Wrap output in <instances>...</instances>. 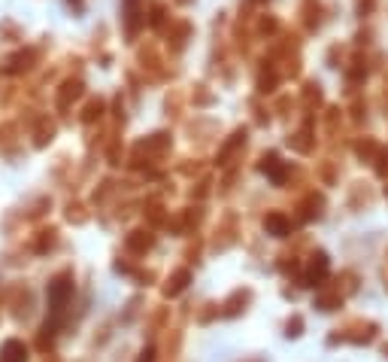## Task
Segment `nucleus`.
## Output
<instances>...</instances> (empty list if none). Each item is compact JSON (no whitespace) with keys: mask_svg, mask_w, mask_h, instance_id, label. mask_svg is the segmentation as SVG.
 Listing matches in <instances>:
<instances>
[{"mask_svg":"<svg viewBox=\"0 0 388 362\" xmlns=\"http://www.w3.org/2000/svg\"><path fill=\"white\" fill-rule=\"evenodd\" d=\"M322 207H325V201L319 195H313L310 201H306V210H303V216L306 219H319L322 216Z\"/></svg>","mask_w":388,"mask_h":362,"instance_id":"obj_12","label":"nucleus"},{"mask_svg":"<svg viewBox=\"0 0 388 362\" xmlns=\"http://www.w3.org/2000/svg\"><path fill=\"white\" fill-rule=\"evenodd\" d=\"M373 162H376V174H380V177H388V153H385V149H380V153H376Z\"/></svg>","mask_w":388,"mask_h":362,"instance_id":"obj_14","label":"nucleus"},{"mask_svg":"<svg viewBox=\"0 0 388 362\" xmlns=\"http://www.w3.org/2000/svg\"><path fill=\"white\" fill-rule=\"evenodd\" d=\"M0 362H28V344L22 338H9L0 347Z\"/></svg>","mask_w":388,"mask_h":362,"instance_id":"obj_6","label":"nucleus"},{"mask_svg":"<svg viewBox=\"0 0 388 362\" xmlns=\"http://www.w3.org/2000/svg\"><path fill=\"white\" fill-rule=\"evenodd\" d=\"M55 240H58V231L55 228H49V231H40V240H37V253H46V250H52L55 247Z\"/></svg>","mask_w":388,"mask_h":362,"instance_id":"obj_11","label":"nucleus"},{"mask_svg":"<svg viewBox=\"0 0 388 362\" xmlns=\"http://www.w3.org/2000/svg\"><path fill=\"white\" fill-rule=\"evenodd\" d=\"M343 305V296L340 293H322V296H315V308L325 310V314H331V310H337Z\"/></svg>","mask_w":388,"mask_h":362,"instance_id":"obj_10","label":"nucleus"},{"mask_svg":"<svg viewBox=\"0 0 388 362\" xmlns=\"http://www.w3.org/2000/svg\"><path fill=\"white\" fill-rule=\"evenodd\" d=\"M191 284V271L188 268H179V271H173L170 280L164 284V296L167 298H176L179 293H186V286Z\"/></svg>","mask_w":388,"mask_h":362,"instance_id":"obj_8","label":"nucleus"},{"mask_svg":"<svg viewBox=\"0 0 388 362\" xmlns=\"http://www.w3.org/2000/svg\"><path fill=\"white\" fill-rule=\"evenodd\" d=\"M285 335H289V338H301L303 335V317L301 314H294L289 323H285Z\"/></svg>","mask_w":388,"mask_h":362,"instance_id":"obj_13","label":"nucleus"},{"mask_svg":"<svg viewBox=\"0 0 388 362\" xmlns=\"http://www.w3.org/2000/svg\"><path fill=\"white\" fill-rule=\"evenodd\" d=\"M328 271H331V259L325 250H315L313 259H310V265H306V274H303V284L306 286H319L325 277H328Z\"/></svg>","mask_w":388,"mask_h":362,"instance_id":"obj_3","label":"nucleus"},{"mask_svg":"<svg viewBox=\"0 0 388 362\" xmlns=\"http://www.w3.org/2000/svg\"><path fill=\"white\" fill-rule=\"evenodd\" d=\"M249 301H252V289H234L231 298L222 305V308H224L222 314H224V317H240L243 310H246Z\"/></svg>","mask_w":388,"mask_h":362,"instance_id":"obj_5","label":"nucleus"},{"mask_svg":"<svg viewBox=\"0 0 388 362\" xmlns=\"http://www.w3.org/2000/svg\"><path fill=\"white\" fill-rule=\"evenodd\" d=\"M46 296H49V310H52V317H61L67 308V301L73 298V274H70V271H61L58 277H52L49 280Z\"/></svg>","mask_w":388,"mask_h":362,"instance_id":"obj_1","label":"nucleus"},{"mask_svg":"<svg viewBox=\"0 0 388 362\" xmlns=\"http://www.w3.org/2000/svg\"><path fill=\"white\" fill-rule=\"evenodd\" d=\"M264 231L273 235V238H289L291 235V219L285 214H279V210H273V214L264 216Z\"/></svg>","mask_w":388,"mask_h":362,"instance_id":"obj_4","label":"nucleus"},{"mask_svg":"<svg viewBox=\"0 0 388 362\" xmlns=\"http://www.w3.org/2000/svg\"><path fill=\"white\" fill-rule=\"evenodd\" d=\"M125 247L131 250V253L143 256V253H149V250L155 247V235H149V231H131V235L125 238Z\"/></svg>","mask_w":388,"mask_h":362,"instance_id":"obj_7","label":"nucleus"},{"mask_svg":"<svg viewBox=\"0 0 388 362\" xmlns=\"http://www.w3.org/2000/svg\"><path fill=\"white\" fill-rule=\"evenodd\" d=\"M385 289H388V284H385Z\"/></svg>","mask_w":388,"mask_h":362,"instance_id":"obj_19","label":"nucleus"},{"mask_svg":"<svg viewBox=\"0 0 388 362\" xmlns=\"http://www.w3.org/2000/svg\"><path fill=\"white\" fill-rule=\"evenodd\" d=\"M261 170H264V174H270V180H273L277 186H282V180H285V168L279 165V158H277V156H267V158H264Z\"/></svg>","mask_w":388,"mask_h":362,"instance_id":"obj_9","label":"nucleus"},{"mask_svg":"<svg viewBox=\"0 0 388 362\" xmlns=\"http://www.w3.org/2000/svg\"><path fill=\"white\" fill-rule=\"evenodd\" d=\"M382 354H385V356H388V344H385V347H382Z\"/></svg>","mask_w":388,"mask_h":362,"instance_id":"obj_17","label":"nucleus"},{"mask_svg":"<svg viewBox=\"0 0 388 362\" xmlns=\"http://www.w3.org/2000/svg\"><path fill=\"white\" fill-rule=\"evenodd\" d=\"M67 219H70V223H85V214H83V207H79V204H70L67 207Z\"/></svg>","mask_w":388,"mask_h":362,"instance_id":"obj_15","label":"nucleus"},{"mask_svg":"<svg viewBox=\"0 0 388 362\" xmlns=\"http://www.w3.org/2000/svg\"><path fill=\"white\" fill-rule=\"evenodd\" d=\"M380 326L376 323H352L349 329H337V335L328 338V344H337V341H352V344H370L376 338Z\"/></svg>","mask_w":388,"mask_h":362,"instance_id":"obj_2","label":"nucleus"},{"mask_svg":"<svg viewBox=\"0 0 388 362\" xmlns=\"http://www.w3.org/2000/svg\"><path fill=\"white\" fill-rule=\"evenodd\" d=\"M137 362H155V350L146 347V350H143V354H140V359H137Z\"/></svg>","mask_w":388,"mask_h":362,"instance_id":"obj_16","label":"nucleus"},{"mask_svg":"<svg viewBox=\"0 0 388 362\" xmlns=\"http://www.w3.org/2000/svg\"><path fill=\"white\" fill-rule=\"evenodd\" d=\"M385 195H388V186H385Z\"/></svg>","mask_w":388,"mask_h":362,"instance_id":"obj_18","label":"nucleus"}]
</instances>
